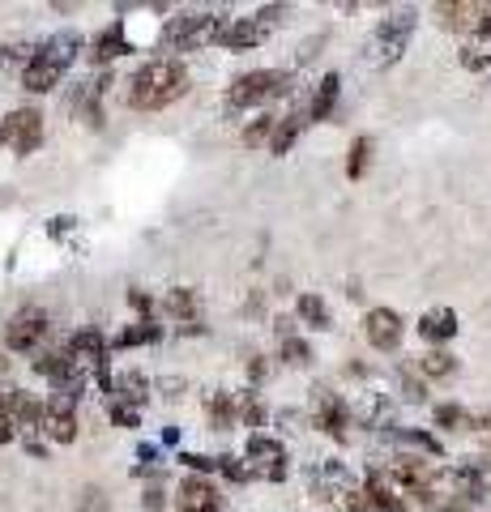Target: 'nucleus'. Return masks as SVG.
Here are the masks:
<instances>
[{
  "instance_id": "nucleus-1",
  "label": "nucleus",
  "mask_w": 491,
  "mask_h": 512,
  "mask_svg": "<svg viewBox=\"0 0 491 512\" xmlns=\"http://www.w3.org/2000/svg\"><path fill=\"white\" fill-rule=\"evenodd\" d=\"M184 94H188V69L180 60L141 64V69L129 77V86H124V99H129V107H137V111H163L176 99H184Z\"/></svg>"
},
{
  "instance_id": "nucleus-2",
  "label": "nucleus",
  "mask_w": 491,
  "mask_h": 512,
  "mask_svg": "<svg viewBox=\"0 0 491 512\" xmlns=\"http://www.w3.org/2000/svg\"><path fill=\"white\" fill-rule=\"evenodd\" d=\"M415 26H419V9H389L385 18L376 22V30L363 43V60L372 64V69H389V64H398L406 56L410 39H415Z\"/></svg>"
},
{
  "instance_id": "nucleus-3",
  "label": "nucleus",
  "mask_w": 491,
  "mask_h": 512,
  "mask_svg": "<svg viewBox=\"0 0 491 512\" xmlns=\"http://www.w3.org/2000/svg\"><path fill=\"white\" fill-rule=\"evenodd\" d=\"M77 47H82V35L77 30H60V35L43 39L35 60L22 69V86L30 94H47L52 86H60V77H65V69L77 60Z\"/></svg>"
},
{
  "instance_id": "nucleus-4",
  "label": "nucleus",
  "mask_w": 491,
  "mask_h": 512,
  "mask_svg": "<svg viewBox=\"0 0 491 512\" xmlns=\"http://www.w3.org/2000/svg\"><path fill=\"white\" fill-rule=\"evenodd\" d=\"M227 13H214V9H197V13H180V18H171L163 26V35L158 43L167 47V52H193V47L218 39V30H223Z\"/></svg>"
},
{
  "instance_id": "nucleus-5",
  "label": "nucleus",
  "mask_w": 491,
  "mask_h": 512,
  "mask_svg": "<svg viewBox=\"0 0 491 512\" xmlns=\"http://www.w3.org/2000/svg\"><path fill=\"white\" fill-rule=\"evenodd\" d=\"M291 90V73L287 69H252L240 73L227 90V111H244V107H257L265 99H278V94Z\"/></svg>"
},
{
  "instance_id": "nucleus-6",
  "label": "nucleus",
  "mask_w": 491,
  "mask_h": 512,
  "mask_svg": "<svg viewBox=\"0 0 491 512\" xmlns=\"http://www.w3.org/2000/svg\"><path fill=\"white\" fill-rule=\"evenodd\" d=\"M287 13V5H269L261 13H252V18H227L223 30H218V47H227V52H248V47H257L269 39V30H274V22Z\"/></svg>"
},
{
  "instance_id": "nucleus-7",
  "label": "nucleus",
  "mask_w": 491,
  "mask_h": 512,
  "mask_svg": "<svg viewBox=\"0 0 491 512\" xmlns=\"http://www.w3.org/2000/svg\"><path fill=\"white\" fill-rule=\"evenodd\" d=\"M47 312L39 308H22V312H13L9 316V325H5V342L9 350H18V355H26V350H35L43 338H47Z\"/></svg>"
},
{
  "instance_id": "nucleus-8",
  "label": "nucleus",
  "mask_w": 491,
  "mask_h": 512,
  "mask_svg": "<svg viewBox=\"0 0 491 512\" xmlns=\"http://www.w3.org/2000/svg\"><path fill=\"white\" fill-rule=\"evenodd\" d=\"M5 141L13 146V154H35L43 141V116L39 107H18L5 116Z\"/></svg>"
},
{
  "instance_id": "nucleus-9",
  "label": "nucleus",
  "mask_w": 491,
  "mask_h": 512,
  "mask_svg": "<svg viewBox=\"0 0 491 512\" xmlns=\"http://www.w3.org/2000/svg\"><path fill=\"white\" fill-rule=\"evenodd\" d=\"M363 338H368V346H376V350H398L406 338V325L393 308H372L363 316Z\"/></svg>"
},
{
  "instance_id": "nucleus-10",
  "label": "nucleus",
  "mask_w": 491,
  "mask_h": 512,
  "mask_svg": "<svg viewBox=\"0 0 491 512\" xmlns=\"http://www.w3.org/2000/svg\"><path fill=\"white\" fill-rule=\"evenodd\" d=\"M312 423L321 427L325 436L346 440V423H351V410H346V402H342L338 393L316 389V397H312Z\"/></svg>"
},
{
  "instance_id": "nucleus-11",
  "label": "nucleus",
  "mask_w": 491,
  "mask_h": 512,
  "mask_svg": "<svg viewBox=\"0 0 491 512\" xmlns=\"http://www.w3.org/2000/svg\"><path fill=\"white\" fill-rule=\"evenodd\" d=\"M248 461H252V474H265V478H274V483L287 478V448H282L274 436H252Z\"/></svg>"
},
{
  "instance_id": "nucleus-12",
  "label": "nucleus",
  "mask_w": 491,
  "mask_h": 512,
  "mask_svg": "<svg viewBox=\"0 0 491 512\" xmlns=\"http://www.w3.org/2000/svg\"><path fill=\"white\" fill-rule=\"evenodd\" d=\"M176 508L180 512H223V495H218V487L210 483V478L188 474L180 483V491H176Z\"/></svg>"
},
{
  "instance_id": "nucleus-13",
  "label": "nucleus",
  "mask_w": 491,
  "mask_h": 512,
  "mask_svg": "<svg viewBox=\"0 0 491 512\" xmlns=\"http://www.w3.org/2000/svg\"><path fill=\"white\" fill-rule=\"evenodd\" d=\"M43 436L52 444H73L77 440V414H73V397H52L43 406Z\"/></svg>"
},
{
  "instance_id": "nucleus-14",
  "label": "nucleus",
  "mask_w": 491,
  "mask_h": 512,
  "mask_svg": "<svg viewBox=\"0 0 491 512\" xmlns=\"http://www.w3.org/2000/svg\"><path fill=\"white\" fill-rule=\"evenodd\" d=\"M436 22L445 30H457V35H479V22H483V5H474V0H445V5H436Z\"/></svg>"
},
{
  "instance_id": "nucleus-15",
  "label": "nucleus",
  "mask_w": 491,
  "mask_h": 512,
  "mask_svg": "<svg viewBox=\"0 0 491 512\" xmlns=\"http://www.w3.org/2000/svg\"><path fill=\"white\" fill-rule=\"evenodd\" d=\"M163 312L167 316H176L180 325H184V333H201V325H197V316H201V295L193 291V286H171V291L163 295Z\"/></svg>"
},
{
  "instance_id": "nucleus-16",
  "label": "nucleus",
  "mask_w": 491,
  "mask_h": 512,
  "mask_svg": "<svg viewBox=\"0 0 491 512\" xmlns=\"http://www.w3.org/2000/svg\"><path fill=\"white\" fill-rule=\"evenodd\" d=\"M308 124H312V111H308V107H295V111H287V116H278L274 141H269V154L282 158L299 137H304V128H308Z\"/></svg>"
},
{
  "instance_id": "nucleus-17",
  "label": "nucleus",
  "mask_w": 491,
  "mask_h": 512,
  "mask_svg": "<svg viewBox=\"0 0 491 512\" xmlns=\"http://www.w3.org/2000/svg\"><path fill=\"white\" fill-rule=\"evenodd\" d=\"M457 333V312L453 308H432L419 316V338L432 342V346H445Z\"/></svg>"
},
{
  "instance_id": "nucleus-18",
  "label": "nucleus",
  "mask_w": 491,
  "mask_h": 512,
  "mask_svg": "<svg viewBox=\"0 0 491 512\" xmlns=\"http://www.w3.org/2000/svg\"><path fill=\"white\" fill-rule=\"evenodd\" d=\"M112 397L116 402H124V406H146V397H150V380L141 376V372H120V376H112Z\"/></svg>"
},
{
  "instance_id": "nucleus-19",
  "label": "nucleus",
  "mask_w": 491,
  "mask_h": 512,
  "mask_svg": "<svg viewBox=\"0 0 491 512\" xmlns=\"http://www.w3.org/2000/svg\"><path fill=\"white\" fill-rule=\"evenodd\" d=\"M129 52V39H124V26L120 22H112L103 30V35H94V43H90V60H99V64H107V60H116V56H124Z\"/></svg>"
},
{
  "instance_id": "nucleus-20",
  "label": "nucleus",
  "mask_w": 491,
  "mask_h": 512,
  "mask_svg": "<svg viewBox=\"0 0 491 512\" xmlns=\"http://www.w3.org/2000/svg\"><path fill=\"white\" fill-rule=\"evenodd\" d=\"M338 90H342V77H338V73H325L321 82H316L312 103H308L312 124H316V120H329V111H334V103H338Z\"/></svg>"
},
{
  "instance_id": "nucleus-21",
  "label": "nucleus",
  "mask_w": 491,
  "mask_h": 512,
  "mask_svg": "<svg viewBox=\"0 0 491 512\" xmlns=\"http://www.w3.org/2000/svg\"><path fill=\"white\" fill-rule=\"evenodd\" d=\"M295 312H299V320L304 325H312V329H334V312H329V303L321 299V295H299V303H295Z\"/></svg>"
},
{
  "instance_id": "nucleus-22",
  "label": "nucleus",
  "mask_w": 491,
  "mask_h": 512,
  "mask_svg": "<svg viewBox=\"0 0 491 512\" xmlns=\"http://www.w3.org/2000/svg\"><path fill=\"white\" fill-rule=\"evenodd\" d=\"M205 410H210V427L214 431H227L235 419H240V402L231 393H210L205 397Z\"/></svg>"
},
{
  "instance_id": "nucleus-23",
  "label": "nucleus",
  "mask_w": 491,
  "mask_h": 512,
  "mask_svg": "<svg viewBox=\"0 0 491 512\" xmlns=\"http://www.w3.org/2000/svg\"><path fill=\"white\" fill-rule=\"evenodd\" d=\"M419 372L427 376V380H449L453 372H457V359L449 355V350H427V355L419 359Z\"/></svg>"
},
{
  "instance_id": "nucleus-24",
  "label": "nucleus",
  "mask_w": 491,
  "mask_h": 512,
  "mask_svg": "<svg viewBox=\"0 0 491 512\" xmlns=\"http://www.w3.org/2000/svg\"><path fill=\"white\" fill-rule=\"evenodd\" d=\"M462 64H466L470 73L491 77V39H470V43L462 47Z\"/></svg>"
},
{
  "instance_id": "nucleus-25",
  "label": "nucleus",
  "mask_w": 491,
  "mask_h": 512,
  "mask_svg": "<svg viewBox=\"0 0 491 512\" xmlns=\"http://www.w3.org/2000/svg\"><path fill=\"white\" fill-rule=\"evenodd\" d=\"M274 128H278V116H269V111H265V116H257V120L244 128V137H240V141H244L248 150H261L265 141H274Z\"/></svg>"
},
{
  "instance_id": "nucleus-26",
  "label": "nucleus",
  "mask_w": 491,
  "mask_h": 512,
  "mask_svg": "<svg viewBox=\"0 0 491 512\" xmlns=\"http://www.w3.org/2000/svg\"><path fill=\"white\" fill-rule=\"evenodd\" d=\"M474 419H479V414H470V410L453 406V402L436 406V427H449V431H474Z\"/></svg>"
},
{
  "instance_id": "nucleus-27",
  "label": "nucleus",
  "mask_w": 491,
  "mask_h": 512,
  "mask_svg": "<svg viewBox=\"0 0 491 512\" xmlns=\"http://www.w3.org/2000/svg\"><path fill=\"white\" fill-rule=\"evenodd\" d=\"M368 163H372V137H355L351 141V158H346V175H351V180H363Z\"/></svg>"
},
{
  "instance_id": "nucleus-28",
  "label": "nucleus",
  "mask_w": 491,
  "mask_h": 512,
  "mask_svg": "<svg viewBox=\"0 0 491 512\" xmlns=\"http://www.w3.org/2000/svg\"><path fill=\"white\" fill-rule=\"evenodd\" d=\"M158 333H163V329H158L154 320H137V325H129V329L120 333V346H146V342H158Z\"/></svg>"
},
{
  "instance_id": "nucleus-29",
  "label": "nucleus",
  "mask_w": 491,
  "mask_h": 512,
  "mask_svg": "<svg viewBox=\"0 0 491 512\" xmlns=\"http://www.w3.org/2000/svg\"><path fill=\"white\" fill-rule=\"evenodd\" d=\"M282 363H291V367H308L312 363V346L304 338H282Z\"/></svg>"
},
{
  "instance_id": "nucleus-30",
  "label": "nucleus",
  "mask_w": 491,
  "mask_h": 512,
  "mask_svg": "<svg viewBox=\"0 0 491 512\" xmlns=\"http://www.w3.org/2000/svg\"><path fill=\"white\" fill-rule=\"evenodd\" d=\"M107 414H112L116 427H137V410L124 406V402H112V410H107Z\"/></svg>"
},
{
  "instance_id": "nucleus-31",
  "label": "nucleus",
  "mask_w": 491,
  "mask_h": 512,
  "mask_svg": "<svg viewBox=\"0 0 491 512\" xmlns=\"http://www.w3.org/2000/svg\"><path fill=\"white\" fill-rule=\"evenodd\" d=\"M18 419H13V414L5 410V406H0V444H9V440H18Z\"/></svg>"
},
{
  "instance_id": "nucleus-32",
  "label": "nucleus",
  "mask_w": 491,
  "mask_h": 512,
  "mask_svg": "<svg viewBox=\"0 0 491 512\" xmlns=\"http://www.w3.org/2000/svg\"><path fill=\"white\" fill-rule=\"evenodd\" d=\"M180 461H184L188 470H214L218 466V457H201V453H184Z\"/></svg>"
},
{
  "instance_id": "nucleus-33",
  "label": "nucleus",
  "mask_w": 491,
  "mask_h": 512,
  "mask_svg": "<svg viewBox=\"0 0 491 512\" xmlns=\"http://www.w3.org/2000/svg\"><path fill=\"white\" fill-rule=\"evenodd\" d=\"M129 303H133V308H137L141 316L150 320V308H154V303H150V295H146V291H129Z\"/></svg>"
},
{
  "instance_id": "nucleus-34",
  "label": "nucleus",
  "mask_w": 491,
  "mask_h": 512,
  "mask_svg": "<svg viewBox=\"0 0 491 512\" xmlns=\"http://www.w3.org/2000/svg\"><path fill=\"white\" fill-rule=\"evenodd\" d=\"M474 431H479V436H487V440H491V410H483L479 419H474Z\"/></svg>"
},
{
  "instance_id": "nucleus-35",
  "label": "nucleus",
  "mask_w": 491,
  "mask_h": 512,
  "mask_svg": "<svg viewBox=\"0 0 491 512\" xmlns=\"http://www.w3.org/2000/svg\"><path fill=\"white\" fill-rule=\"evenodd\" d=\"M69 227H73V218H52V227H47V231L60 239V235H69Z\"/></svg>"
},
{
  "instance_id": "nucleus-36",
  "label": "nucleus",
  "mask_w": 491,
  "mask_h": 512,
  "mask_svg": "<svg viewBox=\"0 0 491 512\" xmlns=\"http://www.w3.org/2000/svg\"><path fill=\"white\" fill-rule=\"evenodd\" d=\"M146 508H163V487H150L146 491Z\"/></svg>"
},
{
  "instance_id": "nucleus-37",
  "label": "nucleus",
  "mask_w": 491,
  "mask_h": 512,
  "mask_svg": "<svg viewBox=\"0 0 491 512\" xmlns=\"http://www.w3.org/2000/svg\"><path fill=\"white\" fill-rule=\"evenodd\" d=\"M0 141H5V124H0Z\"/></svg>"
}]
</instances>
